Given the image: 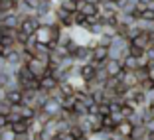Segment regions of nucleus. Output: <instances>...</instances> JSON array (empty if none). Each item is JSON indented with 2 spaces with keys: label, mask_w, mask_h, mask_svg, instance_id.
Instances as JSON below:
<instances>
[{
  "label": "nucleus",
  "mask_w": 154,
  "mask_h": 140,
  "mask_svg": "<svg viewBox=\"0 0 154 140\" xmlns=\"http://www.w3.org/2000/svg\"><path fill=\"white\" fill-rule=\"evenodd\" d=\"M105 67H107V71H109L111 77H119L122 71H125V65H122V61H121V59H113V57L107 59Z\"/></svg>",
  "instance_id": "obj_1"
},
{
  "label": "nucleus",
  "mask_w": 154,
  "mask_h": 140,
  "mask_svg": "<svg viewBox=\"0 0 154 140\" xmlns=\"http://www.w3.org/2000/svg\"><path fill=\"white\" fill-rule=\"evenodd\" d=\"M28 67L32 69V73L36 77H44L45 73H48V63L45 61H42V59H38V57H34L30 63H28Z\"/></svg>",
  "instance_id": "obj_2"
},
{
  "label": "nucleus",
  "mask_w": 154,
  "mask_h": 140,
  "mask_svg": "<svg viewBox=\"0 0 154 140\" xmlns=\"http://www.w3.org/2000/svg\"><path fill=\"white\" fill-rule=\"evenodd\" d=\"M36 38H38V41L40 44H50L54 38H51V26H48V24H42L40 28L36 30Z\"/></svg>",
  "instance_id": "obj_3"
},
{
  "label": "nucleus",
  "mask_w": 154,
  "mask_h": 140,
  "mask_svg": "<svg viewBox=\"0 0 154 140\" xmlns=\"http://www.w3.org/2000/svg\"><path fill=\"white\" fill-rule=\"evenodd\" d=\"M57 85H59V79L55 75H51V73H45L44 77H40V89H44V91H51Z\"/></svg>",
  "instance_id": "obj_4"
},
{
  "label": "nucleus",
  "mask_w": 154,
  "mask_h": 140,
  "mask_svg": "<svg viewBox=\"0 0 154 140\" xmlns=\"http://www.w3.org/2000/svg\"><path fill=\"white\" fill-rule=\"evenodd\" d=\"M79 10H81L85 16H95V14L101 12V4H95V2H87V0H83V2H79Z\"/></svg>",
  "instance_id": "obj_5"
},
{
  "label": "nucleus",
  "mask_w": 154,
  "mask_h": 140,
  "mask_svg": "<svg viewBox=\"0 0 154 140\" xmlns=\"http://www.w3.org/2000/svg\"><path fill=\"white\" fill-rule=\"evenodd\" d=\"M122 61V65H125V71H136L138 69V57L136 55H125V57L121 59Z\"/></svg>",
  "instance_id": "obj_6"
},
{
  "label": "nucleus",
  "mask_w": 154,
  "mask_h": 140,
  "mask_svg": "<svg viewBox=\"0 0 154 140\" xmlns=\"http://www.w3.org/2000/svg\"><path fill=\"white\" fill-rule=\"evenodd\" d=\"M117 130H119V134H121V136H131L132 130H134V124H132L128 118H125V120H121L117 124Z\"/></svg>",
  "instance_id": "obj_7"
},
{
  "label": "nucleus",
  "mask_w": 154,
  "mask_h": 140,
  "mask_svg": "<svg viewBox=\"0 0 154 140\" xmlns=\"http://www.w3.org/2000/svg\"><path fill=\"white\" fill-rule=\"evenodd\" d=\"M93 59L105 63L107 59H109V47H103V45H95V50H93Z\"/></svg>",
  "instance_id": "obj_8"
},
{
  "label": "nucleus",
  "mask_w": 154,
  "mask_h": 140,
  "mask_svg": "<svg viewBox=\"0 0 154 140\" xmlns=\"http://www.w3.org/2000/svg\"><path fill=\"white\" fill-rule=\"evenodd\" d=\"M97 75V69H95V65L91 63H81V77L85 79V81H89V79H93V77Z\"/></svg>",
  "instance_id": "obj_9"
},
{
  "label": "nucleus",
  "mask_w": 154,
  "mask_h": 140,
  "mask_svg": "<svg viewBox=\"0 0 154 140\" xmlns=\"http://www.w3.org/2000/svg\"><path fill=\"white\" fill-rule=\"evenodd\" d=\"M77 124L81 126V130H83V134H85V136H93V134H95V126L91 124V120L87 117H83L81 120L77 122Z\"/></svg>",
  "instance_id": "obj_10"
},
{
  "label": "nucleus",
  "mask_w": 154,
  "mask_h": 140,
  "mask_svg": "<svg viewBox=\"0 0 154 140\" xmlns=\"http://www.w3.org/2000/svg\"><path fill=\"white\" fill-rule=\"evenodd\" d=\"M131 44H134L136 47H140V50H146L150 45V38H148V32H142L138 38H134V40L131 41Z\"/></svg>",
  "instance_id": "obj_11"
},
{
  "label": "nucleus",
  "mask_w": 154,
  "mask_h": 140,
  "mask_svg": "<svg viewBox=\"0 0 154 140\" xmlns=\"http://www.w3.org/2000/svg\"><path fill=\"white\" fill-rule=\"evenodd\" d=\"M85 89L89 91V93H95V91H103L105 89V83L99 81L97 77H93V79H89V81L85 83Z\"/></svg>",
  "instance_id": "obj_12"
},
{
  "label": "nucleus",
  "mask_w": 154,
  "mask_h": 140,
  "mask_svg": "<svg viewBox=\"0 0 154 140\" xmlns=\"http://www.w3.org/2000/svg\"><path fill=\"white\" fill-rule=\"evenodd\" d=\"M113 40H115V36H111V34H99V36H95V41H97V45H103V47H111L113 45Z\"/></svg>",
  "instance_id": "obj_13"
},
{
  "label": "nucleus",
  "mask_w": 154,
  "mask_h": 140,
  "mask_svg": "<svg viewBox=\"0 0 154 140\" xmlns=\"http://www.w3.org/2000/svg\"><path fill=\"white\" fill-rule=\"evenodd\" d=\"M6 99H8L12 105H18V103H22V101H24V93H22V89L8 91V95H6Z\"/></svg>",
  "instance_id": "obj_14"
},
{
  "label": "nucleus",
  "mask_w": 154,
  "mask_h": 140,
  "mask_svg": "<svg viewBox=\"0 0 154 140\" xmlns=\"http://www.w3.org/2000/svg\"><path fill=\"white\" fill-rule=\"evenodd\" d=\"M87 118H89L91 124L95 126V132H99L101 128H103V118H105V114H87Z\"/></svg>",
  "instance_id": "obj_15"
},
{
  "label": "nucleus",
  "mask_w": 154,
  "mask_h": 140,
  "mask_svg": "<svg viewBox=\"0 0 154 140\" xmlns=\"http://www.w3.org/2000/svg\"><path fill=\"white\" fill-rule=\"evenodd\" d=\"M54 12H55V16H57V20H59V22H65V20H67L69 16L73 14V12H67V10H65L61 4H59V6H55V8H54Z\"/></svg>",
  "instance_id": "obj_16"
},
{
  "label": "nucleus",
  "mask_w": 154,
  "mask_h": 140,
  "mask_svg": "<svg viewBox=\"0 0 154 140\" xmlns=\"http://www.w3.org/2000/svg\"><path fill=\"white\" fill-rule=\"evenodd\" d=\"M16 4H18V2H16V0H2V2H0V12H14V8H16Z\"/></svg>",
  "instance_id": "obj_17"
},
{
  "label": "nucleus",
  "mask_w": 154,
  "mask_h": 140,
  "mask_svg": "<svg viewBox=\"0 0 154 140\" xmlns=\"http://www.w3.org/2000/svg\"><path fill=\"white\" fill-rule=\"evenodd\" d=\"M73 111H75L79 117H87V114H89V107H87L85 103H81V101H77V103H75Z\"/></svg>",
  "instance_id": "obj_18"
},
{
  "label": "nucleus",
  "mask_w": 154,
  "mask_h": 140,
  "mask_svg": "<svg viewBox=\"0 0 154 140\" xmlns=\"http://www.w3.org/2000/svg\"><path fill=\"white\" fill-rule=\"evenodd\" d=\"M117 124H119V122L115 120L113 114H105V118H103V126H105V128H111V130H115V128H117Z\"/></svg>",
  "instance_id": "obj_19"
},
{
  "label": "nucleus",
  "mask_w": 154,
  "mask_h": 140,
  "mask_svg": "<svg viewBox=\"0 0 154 140\" xmlns=\"http://www.w3.org/2000/svg\"><path fill=\"white\" fill-rule=\"evenodd\" d=\"M63 57H65V55H61L57 50H51V53H50V63H54V65H61Z\"/></svg>",
  "instance_id": "obj_20"
},
{
  "label": "nucleus",
  "mask_w": 154,
  "mask_h": 140,
  "mask_svg": "<svg viewBox=\"0 0 154 140\" xmlns=\"http://www.w3.org/2000/svg\"><path fill=\"white\" fill-rule=\"evenodd\" d=\"M138 89H140L142 93H146V91L154 89V81H152V79H150V77H146V79H142V81L138 83Z\"/></svg>",
  "instance_id": "obj_21"
},
{
  "label": "nucleus",
  "mask_w": 154,
  "mask_h": 140,
  "mask_svg": "<svg viewBox=\"0 0 154 140\" xmlns=\"http://www.w3.org/2000/svg\"><path fill=\"white\" fill-rule=\"evenodd\" d=\"M61 6H63L67 12H77V10H79V4H77L75 0H61Z\"/></svg>",
  "instance_id": "obj_22"
},
{
  "label": "nucleus",
  "mask_w": 154,
  "mask_h": 140,
  "mask_svg": "<svg viewBox=\"0 0 154 140\" xmlns=\"http://www.w3.org/2000/svg\"><path fill=\"white\" fill-rule=\"evenodd\" d=\"M0 140H16V130L2 128V130H0Z\"/></svg>",
  "instance_id": "obj_23"
},
{
  "label": "nucleus",
  "mask_w": 154,
  "mask_h": 140,
  "mask_svg": "<svg viewBox=\"0 0 154 140\" xmlns=\"http://www.w3.org/2000/svg\"><path fill=\"white\" fill-rule=\"evenodd\" d=\"M12 113V103H10L8 99H4V101H0V114H8Z\"/></svg>",
  "instance_id": "obj_24"
},
{
  "label": "nucleus",
  "mask_w": 154,
  "mask_h": 140,
  "mask_svg": "<svg viewBox=\"0 0 154 140\" xmlns=\"http://www.w3.org/2000/svg\"><path fill=\"white\" fill-rule=\"evenodd\" d=\"M138 26L142 28V32H150V30H154V22L152 20H142V18H138Z\"/></svg>",
  "instance_id": "obj_25"
},
{
  "label": "nucleus",
  "mask_w": 154,
  "mask_h": 140,
  "mask_svg": "<svg viewBox=\"0 0 154 140\" xmlns=\"http://www.w3.org/2000/svg\"><path fill=\"white\" fill-rule=\"evenodd\" d=\"M121 111H122V117H125V118H131L132 114H134L136 111H138V108H134V107H131L128 103H125V105H122V108H121Z\"/></svg>",
  "instance_id": "obj_26"
},
{
  "label": "nucleus",
  "mask_w": 154,
  "mask_h": 140,
  "mask_svg": "<svg viewBox=\"0 0 154 140\" xmlns=\"http://www.w3.org/2000/svg\"><path fill=\"white\" fill-rule=\"evenodd\" d=\"M50 97H51V99H57V101H63V97H65V93H63V91H61V87H54V89H51L50 91Z\"/></svg>",
  "instance_id": "obj_27"
},
{
  "label": "nucleus",
  "mask_w": 154,
  "mask_h": 140,
  "mask_svg": "<svg viewBox=\"0 0 154 140\" xmlns=\"http://www.w3.org/2000/svg\"><path fill=\"white\" fill-rule=\"evenodd\" d=\"M148 69H150V67H138V69L134 71V75L138 77V83H140L142 79H146V77H148Z\"/></svg>",
  "instance_id": "obj_28"
},
{
  "label": "nucleus",
  "mask_w": 154,
  "mask_h": 140,
  "mask_svg": "<svg viewBox=\"0 0 154 140\" xmlns=\"http://www.w3.org/2000/svg\"><path fill=\"white\" fill-rule=\"evenodd\" d=\"M138 67H150V59L146 53H140L138 55Z\"/></svg>",
  "instance_id": "obj_29"
},
{
  "label": "nucleus",
  "mask_w": 154,
  "mask_h": 140,
  "mask_svg": "<svg viewBox=\"0 0 154 140\" xmlns=\"http://www.w3.org/2000/svg\"><path fill=\"white\" fill-rule=\"evenodd\" d=\"M140 18H142V20H152V22H154V10H152V8H146L144 12L140 14Z\"/></svg>",
  "instance_id": "obj_30"
},
{
  "label": "nucleus",
  "mask_w": 154,
  "mask_h": 140,
  "mask_svg": "<svg viewBox=\"0 0 154 140\" xmlns=\"http://www.w3.org/2000/svg\"><path fill=\"white\" fill-rule=\"evenodd\" d=\"M16 140H32V132H16Z\"/></svg>",
  "instance_id": "obj_31"
},
{
  "label": "nucleus",
  "mask_w": 154,
  "mask_h": 140,
  "mask_svg": "<svg viewBox=\"0 0 154 140\" xmlns=\"http://www.w3.org/2000/svg\"><path fill=\"white\" fill-rule=\"evenodd\" d=\"M144 97H146V105H154V89H150V91H146L144 93Z\"/></svg>",
  "instance_id": "obj_32"
},
{
  "label": "nucleus",
  "mask_w": 154,
  "mask_h": 140,
  "mask_svg": "<svg viewBox=\"0 0 154 140\" xmlns=\"http://www.w3.org/2000/svg\"><path fill=\"white\" fill-rule=\"evenodd\" d=\"M128 51H131V55H136V57H138L140 53H144V50H140V47H136L134 44H131V47H128Z\"/></svg>",
  "instance_id": "obj_33"
},
{
  "label": "nucleus",
  "mask_w": 154,
  "mask_h": 140,
  "mask_svg": "<svg viewBox=\"0 0 154 140\" xmlns=\"http://www.w3.org/2000/svg\"><path fill=\"white\" fill-rule=\"evenodd\" d=\"M144 126H146V128H148V132H154V117H150V118H148V120H146V122H144Z\"/></svg>",
  "instance_id": "obj_34"
},
{
  "label": "nucleus",
  "mask_w": 154,
  "mask_h": 140,
  "mask_svg": "<svg viewBox=\"0 0 154 140\" xmlns=\"http://www.w3.org/2000/svg\"><path fill=\"white\" fill-rule=\"evenodd\" d=\"M89 114H101V113H99V103H93V105L89 107Z\"/></svg>",
  "instance_id": "obj_35"
},
{
  "label": "nucleus",
  "mask_w": 154,
  "mask_h": 140,
  "mask_svg": "<svg viewBox=\"0 0 154 140\" xmlns=\"http://www.w3.org/2000/svg\"><path fill=\"white\" fill-rule=\"evenodd\" d=\"M148 77L154 81V67H150V69H148Z\"/></svg>",
  "instance_id": "obj_36"
},
{
  "label": "nucleus",
  "mask_w": 154,
  "mask_h": 140,
  "mask_svg": "<svg viewBox=\"0 0 154 140\" xmlns=\"http://www.w3.org/2000/svg\"><path fill=\"white\" fill-rule=\"evenodd\" d=\"M2 50H4V47H2V44H0V55H2Z\"/></svg>",
  "instance_id": "obj_37"
},
{
  "label": "nucleus",
  "mask_w": 154,
  "mask_h": 140,
  "mask_svg": "<svg viewBox=\"0 0 154 140\" xmlns=\"http://www.w3.org/2000/svg\"><path fill=\"white\" fill-rule=\"evenodd\" d=\"M0 87H2V81H0Z\"/></svg>",
  "instance_id": "obj_38"
},
{
  "label": "nucleus",
  "mask_w": 154,
  "mask_h": 140,
  "mask_svg": "<svg viewBox=\"0 0 154 140\" xmlns=\"http://www.w3.org/2000/svg\"><path fill=\"white\" fill-rule=\"evenodd\" d=\"M150 140H154V138H152V136H150Z\"/></svg>",
  "instance_id": "obj_39"
},
{
  "label": "nucleus",
  "mask_w": 154,
  "mask_h": 140,
  "mask_svg": "<svg viewBox=\"0 0 154 140\" xmlns=\"http://www.w3.org/2000/svg\"><path fill=\"white\" fill-rule=\"evenodd\" d=\"M109 140H115V138H109Z\"/></svg>",
  "instance_id": "obj_40"
},
{
  "label": "nucleus",
  "mask_w": 154,
  "mask_h": 140,
  "mask_svg": "<svg viewBox=\"0 0 154 140\" xmlns=\"http://www.w3.org/2000/svg\"><path fill=\"white\" fill-rule=\"evenodd\" d=\"M50 2H51V0H50Z\"/></svg>",
  "instance_id": "obj_41"
}]
</instances>
